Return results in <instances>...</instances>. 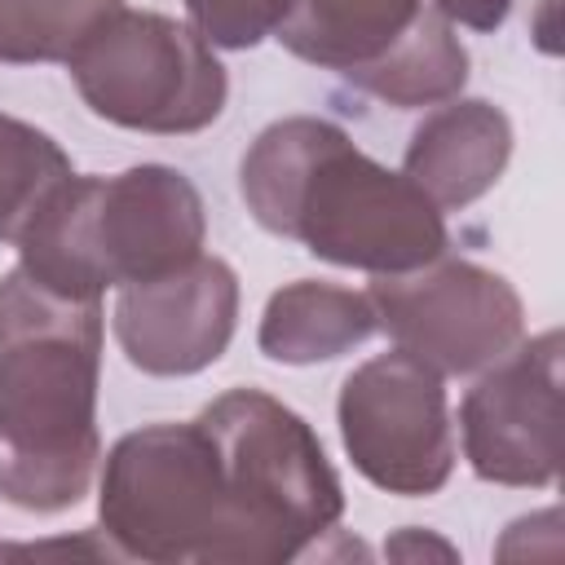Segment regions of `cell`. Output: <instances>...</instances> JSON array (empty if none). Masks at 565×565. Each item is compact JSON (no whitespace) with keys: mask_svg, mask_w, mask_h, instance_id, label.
I'll list each match as a JSON object with an SVG mask.
<instances>
[{"mask_svg":"<svg viewBox=\"0 0 565 565\" xmlns=\"http://www.w3.org/2000/svg\"><path fill=\"white\" fill-rule=\"evenodd\" d=\"M238 194L260 230L371 278L419 269L450 247L441 207L318 115L260 128L238 163Z\"/></svg>","mask_w":565,"mask_h":565,"instance_id":"6da1fadb","label":"cell"},{"mask_svg":"<svg viewBox=\"0 0 565 565\" xmlns=\"http://www.w3.org/2000/svg\"><path fill=\"white\" fill-rule=\"evenodd\" d=\"M102 300L62 296L22 265L0 274V499L53 516L102 463Z\"/></svg>","mask_w":565,"mask_h":565,"instance_id":"7a4b0ae2","label":"cell"},{"mask_svg":"<svg viewBox=\"0 0 565 565\" xmlns=\"http://www.w3.org/2000/svg\"><path fill=\"white\" fill-rule=\"evenodd\" d=\"M207 212L194 181L168 163L115 177H66L18 238V265L79 300L190 265L203 252Z\"/></svg>","mask_w":565,"mask_h":565,"instance_id":"3957f363","label":"cell"},{"mask_svg":"<svg viewBox=\"0 0 565 565\" xmlns=\"http://www.w3.org/2000/svg\"><path fill=\"white\" fill-rule=\"evenodd\" d=\"M230 503L225 565H282L318 547L344 516V486L305 415L265 388H230L199 415Z\"/></svg>","mask_w":565,"mask_h":565,"instance_id":"277c9868","label":"cell"},{"mask_svg":"<svg viewBox=\"0 0 565 565\" xmlns=\"http://www.w3.org/2000/svg\"><path fill=\"white\" fill-rule=\"evenodd\" d=\"M97 521L119 556L225 565L230 503L203 424H141L124 433L102 459Z\"/></svg>","mask_w":565,"mask_h":565,"instance_id":"5b68a950","label":"cell"},{"mask_svg":"<svg viewBox=\"0 0 565 565\" xmlns=\"http://www.w3.org/2000/svg\"><path fill=\"white\" fill-rule=\"evenodd\" d=\"M66 71L97 119L154 137L203 132L230 97L216 49L190 22L128 4L66 57Z\"/></svg>","mask_w":565,"mask_h":565,"instance_id":"8992f818","label":"cell"},{"mask_svg":"<svg viewBox=\"0 0 565 565\" xmlns=\"http://www.w3.org/2000/svg\"><path fill=\"white\" fill-rule=\"evenodd\" d=\"M446 375L406 349L353 366L335 397V424L353 468L384 494L424 499L455 472Z\"/></svg>","mask_w":565,"mask_h":565,"instance_id":"52a82bcc","label":"cell"},{"mask_svg":"<svg viewBox=\"0 0 565 565\" xmlns=\"http://www.w3.org/2000/svg\"><path fill=\"white\" fill-rule=\"evenodd\" d=\"M366 296L375 331L441 375H477L525 335L516 287L477 260L437 256L406 274H375Z\"/></svg>","mask_w":565,"mask_h":565,"instance_id":"ba28073f","label":"cell"},{"mask_svg":"<svg viewBox=\"0 0 565 565\" xmlns=\"http://www.w3.org/2000/svg\"><path fill=\"white\" fill-rule=\"evenodd\" d=\"M468 468L490 486L547 490L561 477V331L516 340L459 402Z\"/></svg>","mask_w":565,"mask_h":565,"instance_id":"9c48e42d","label":"cell"},{"mask_svg":"<svg viewBox=\"0 0 565 565\" xmlns=\"http://www.w3.org/2000/svg\"><path fill=\"white\" fill-rule=\"evenodd\" d=\"M238 327V274L221 256H194L115 296V340L141 375H199L230 349Z\"/></svg>","mask_w":565,"mask_h":565,"instance_id":"30bf717a","label":"cell"},{"mask_svg":"<svg viewBox=\"0 0 565 565\" xmlns=\"http://www.w3.org/2000/svg\"><path fill=\"white\" fill-rule=\"evenodd\" d=\"M512 159V119L486 97H450L428 110L402 154V172L441 207H468L490 194Z\"/></svg>","mask_w":565,"mask_h":565,"instance_id":"8fae6325","label":"cell"},{"mask_svg":"<svg viewBox=\"0 0 565 565\" xmlns=\"http://www.w3.org/2000/svg\"><path fill=\"white\" fill-rule=\"evenodd\" d=\"M428 13H437L428 0H287L274 40L291 57L335 71L358 88L428 22Z\"/></svg>","mask_w":565,"mask_h":565,"instance_id":"7c38bea8","label":"cell"},{"mask_svg":"<svg viewBox=\"0 0 565 565\" xmlns=\"http://www.w3.org/2000/svg\"><path fill=\"white\" fill-rule=\"evenodd\" d=\"M375 335V309L366 291L296 278L265 300L256 344L269 362L282 366H318L353 353Z\"/></svg>","mask_w":565,"mask_h":565,"instance_id":"4fadbf2b","label":"cell"},{"mask_svg":"<svg viewBox=\"0 0 565 565\" xmlns=\"http://www.w3.org/2000/svg\"><path fill=\"white\" fill-rule=\"evenodd\" d=\"M75 177L71 154L35 124L0 110V243L18 247L49 194Z\"/></svg>","mask_w":565,"mask_h":565,"instance_id":"5bb4252c","label":"cell"},{"mask_svg":"<svg viewBox=\"0 0 565 565\" xmlns=\"http://www.w3.org/2000/svg\"><path fill=\"white\" fill-rule=\"evenodd\" d=\"M124 0H0V62H66Z\"/></svg>","mask_w":565,"mask_h":565,"instance_id":"9a60e30c","label":"cell"},{"mask_svg":"<svg viewBox=\"0 0 565 565\" xmlns=\"http://www.w3.org/2000/svg\"><path fill=\"white\" fill-rule=\"evenodd\" d=\"M185 13L212 49L243 53L274 35V26L287 13V0H185Z\"/></svg>","mask_w":565,"mask_h":565,"instance_id":"2e32d148","label":"cell"},{"mask_svg":"<svg viewBox=\"0 0 565 565\" xmlns=\"http://www.w3.org/2000/svg\"><path fill=\"white\" fill-rule=\"evenodd\" d=\"M450 26L468 31H499L512 13V0H428Z\"/></svg>","mask_w":565,"mask_h":565,"instance_id":"e0dca14e","label":"cell"},{"mask_svg":"<svg viewBox=\"0 0 565 565\" xmlns=\"http://www.w3.org/2000/svg\"><path fill=\"white\" fill-rule=\"evenodd\" d=\"M388 556H424V552H437V556H455V547L446 543V539H433V534H424L419 525H406L402 534H393L388 539V547H384Z\"/></svg>","mask_w":565,"mask_h":565,"instance_id":"ac0fdd59","label":"cell"}]
</instances>
